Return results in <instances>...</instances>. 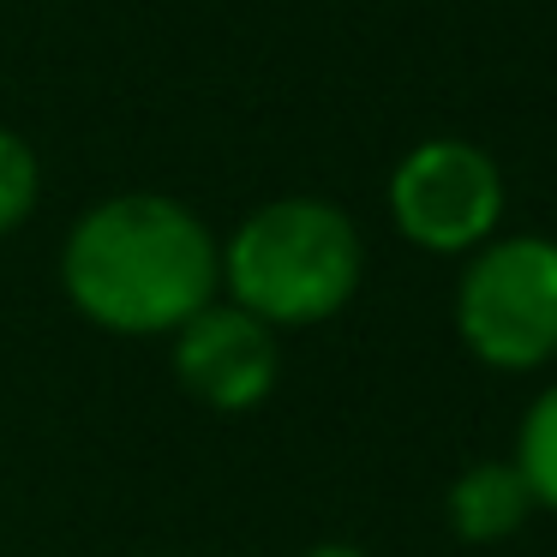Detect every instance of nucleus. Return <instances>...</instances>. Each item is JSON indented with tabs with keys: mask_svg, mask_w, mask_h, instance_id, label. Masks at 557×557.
Returning a JSON list of instances; mask_svg holds the SVG:
<instances>
[{
	"mask_svg": "<svg viewBox=\"0 0 557 557\" xmlns=\"http://www.w3.org/2000/svg\"><path fill=\"white\" fill-rule=\"evenodd\" d=\"M61 288L109 336H174L222 300V240L169 193L97 198L61 240Z\"/></svg>",
	"mask_w": 557,
	"mask_h": 557,
	"instance_id": "f257e3e1",
	"label": "nucleus"
},
{
	"mask_svg": "<svg viewBox=\"0 0 557 557\" xmlns=\"http://www.w3.org/2000/svg\"><path fill=\"white\" fill-rule=\"evenodd\" d=\"M366 240L330 198H270L222 240V300L270 330L330 324L360 294Z\"/></svg>",
	"mask_w": 557,
	"mask_h": 557,
	"instance_id": "f03ea898",
	"label": "nucleus"
},
{
	"mask_svg": "<svg viewBox=\"0 0 557 557\" xmlns=\"http://www.w3.org/2000/svg\"><path fill=\"white\" fill-rule=\"evenodd\" d=\"M456 336L492 372H540L557 360V240L492 234L456 276Z\"/></svg>",
	"mask_w": 557,
	"mask_h": 557,
	"instance_id": "7ed1b4c3",
	"label": "nucleus"
},
{
	"mask_svg": "<svg viewBox=\"0 0 557 557\" xmlns=\"http://www.w3.org/2000/svg\"><path fill=\"white\" fill-rule=\"evenodd\" d=\"M389 222L408 246L468 258L504 222V169L468 138H425L389 169Z\"/></svg>",
	"mask_w": 557,
	"mask_h": 557,
	"instance_id": "20e7f679",
	"label": "nucleus"
},
{
	"mask_svg": "<svg viewBox=\"0 0 557 557\" xmlns=\"http://www.w3.org/2000/svg\"><path fill=\"white\" fill-rule=\"evenodd\" d=\"M174 384L210 413H252L276 396L282 342L270 324L228 300H210L198 318H186L169 336Z\"/></svg>",
	"mask_w": 557,
	"mask_h": 557,
	"instance_id": "39448f33",
	"label": "nucleus"
},
{
	"mask_svg": "<svg viewBox=\"0 0 557 557\" xmlns=\"http://www.w3.org/2000/svg\"><path fill=\"white\" fill-rule=\"evenodd\" d=\"M528 516H533V497L521 485L516 461H473L444 492V521L461 545H504L521 533Z\"/></svg>",
	"mask_w": 557,
	"mask_h": 557,
	"instance_id": "423d86ee",
	"label": "nucleus"
},
{
	"mask_svg": "<svg viewBox=\"0 0 557 557\" xmlns=\"http://www.w3.org/2000/svg\"><path fill=\"white\" fill-rule=\"evenodd\" d=\"M509 461H516L533 509H552L557 516V384H545L528 401V413L516 425V456Z\"/></svg>",
	"mask_w": 557,
	"mask_h": 557,
	"instance_id": "0eeeda50",
	"label": "nucleus"
},
{
	"mask_svg": "<svg viewBox=\"0 0 557 557\" xmlns=\"http://www.w3.org/2000/svg\"><path fill=\"white\" fill-rule=\"evenodd\" d=\"M42 205V162L30 150V138H18L13 126H0V240L13 228H25Z\"/></svg>",
	"mask_w": 557,
	"mask_h": 557,
	"instance_id": "6e6552de",
	"label": "nucleus"
},
{
	"mask_svg": "<svg viewBox=\"0 0 557 557\" xmlns=\"http://www.w3.org/2000/svg\"><path fill=\"white\" fill-rule=\"evenodd\" d=\"M300 557H372V552H360L354 540H318V545H306Z\"/></svg>",
	"mask_w": 557,
	"mask_h": 557,
	"instance_id": "1a4fd4ad",
	"label": "nucleus"
}]
</instances>
